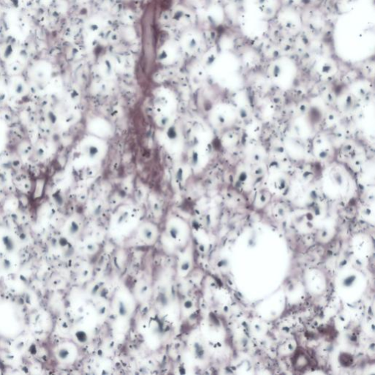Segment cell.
I'll return each instance as SVG.
<instances>
[{
    "instance_id": "6da1fadb",
    "label": "cell",
    "mask_w": 375,
    "mask_h": 375,
    "mask_svg": "<svg viewBox=\"0 0 375 375\" xmlns=\"http://www.w3.org/2000/svg\"><path fill=\"white\" fill-rule=\"evenodd\" d=\"M167 136H168L169 139L170 140L174 141L177 139L178 133H177V130H176V128H174V127H170V128L168 129V130H167Z\"/></svg>"
},
{
    "instance_id": "7a4b0ae2",
    "label": "cell",
    "mask_w": 375,
    "mask_h": 375,
    "mask_svg": "<svg viewBox=\"0 0 375 375\" xmlns=\"http://www.w3.org/2000/svg\"><path fill=\"white\" fill-rule=\"evenodd\" d=\"M97 153H98V150H97V148L96 146H90V147H89V155H90V156H96V155H97Z\"/></svg>"
}]
</instances>
